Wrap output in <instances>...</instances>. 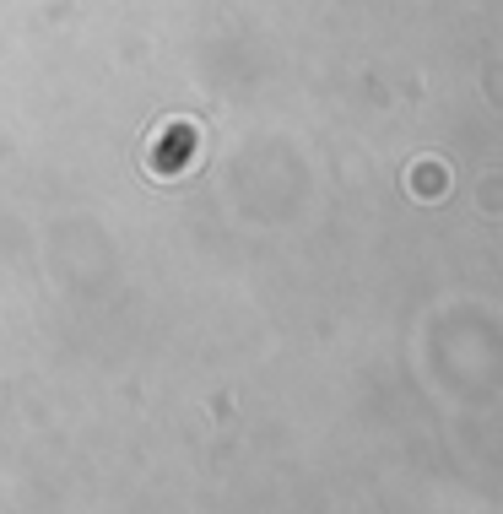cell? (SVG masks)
Instances as JSON below:
<instances>
[{
	"instance_id": "6da1fadb",
	"label": "cell",
	"mask_w": 503,
	"mask_h": 514,
	"mask_svg": "<svg viewBox=\"0 0 503 514\" xmlns=\"http://www.w3.org/2000/svg\"><path fill=\"white\" fill-rule=\"evenodd\" d=\"M412 184H417L422 201H439V195H444V168L439 163H422L417 174H412Z\"/></svg>"
}]
</instances>
